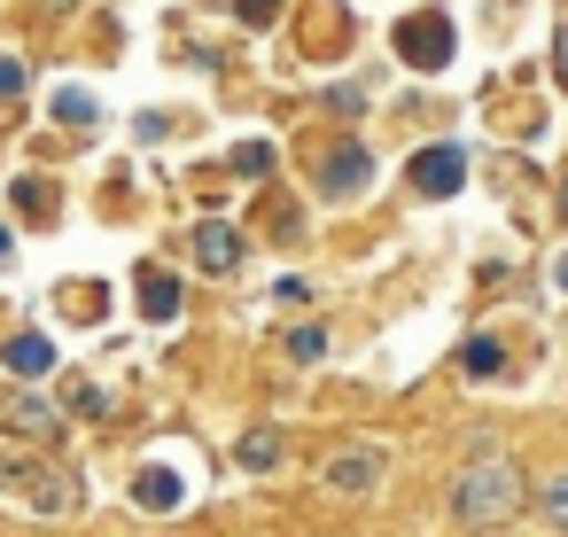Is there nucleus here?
Wrapping results in <instances>:
<instances>
[{
    "label": "nucleus",
    "mask_w": 568,
    "mask_h": 537,
    "mask_svg": "<svg viewBox=\"0 0 568 537\" xmlns=\"http://www.w3.org/2000/svg\"><path fill=\"white\" fill-rule=\"evenodd\" d=\"M327 483H335V490H374V483H382V452H374V444L335 452V459H327Z\"/></svg>",
    "instance_id": "obj_9"
},
{
    "label": "nucleus",
    "mask_w": 568,
    "mask_h": 537,
    "mask_svg": "<svg viewBox=\"0 0 568 537\" xmlns=\"http://www.w3.org/2000/svg\"><path fill=\"white\" fill-rule=\"evenodd\" d=\"M71 413H87V421H102V413H110V397H102L94 382H71Z\"/></svg>",
    "instance_id": "obj_18"
},
{
    "label": "nucleus",
    "mask_w": 568,
    "mask_h": 537,
    "mask_svg": "<svg viewBox=\"0 0 568 537\" xmlns=\"http://www.w3.org/2000/svg\"><path fill=\"white\" fill-rule=\"evenodd\" d=\"M180 273H164V265H141V320H156V327H172L180 320Z\"/></svg>",
    "instance_id": "obj_7"
},
{
    "label": "nucleus",
    "mask_w": 568,
    "mask_h": 537,
    "mask_svg": "<svg viewBox=\"0 0 568 537\" xmlns=\"http://www.w3.org/2000/svg\"><path fill=\"white\" fill-rule=\"evenodd\" d=\"M234 172H242V180H265V172H273V149H265V141L234 149Z\"/></svg>",
    "instance_id": "obj_17"
},
{
    "label": "nucleus",
    "mask_w": 568,
    "mask_h": 537,
    "mask_svg": "<svg viewBox=\"0 0 568 537\" xmlns=\"http://www.w3.org/2000/svg\"><path fill=\"white\" fill-rule=\"evenodd\" d=\"M24 94V63L17 55H0V102H17Z\"/></svg>",
    "instance_id": "obj_20"
},
{
    "label": "nucleus",
    "mask_w": 568,
    "mask_h": 537,
    "mask_svg": "<svg viewBox=\"0 0 568 537\" xmlns=\"http://www.w3.org/2000/svg\"><path fill=\"white\" fill-rule=\"evenodd\" d=\"M327 110H343V118L366 110V87H327Z\"/></svg>",
    "instance_id": "obj_21"
},
{
    "label": "nucleus",
    "mask_w": 568,
    "mask_h": 537,
    "mask_svg": "<svg viewBox=\"0 0 568 537\" xmlns=\"http://www.w3.org/2000/svg\"><path fill=\"white\" fill-rule=\"evenodd\" d=\"M281 459V428H250L242 436V467H273Z\"/></svg>",
    "instance_id": "obj_14"
},
{
    "label": "nucleus",
    "mask_w": 568,
    "mask_h": 537,
    "mask_svg": "<svg viewBox=\"0 0 568 537\" xmlns=\"http://www.w3.org/2000/svg\"><path fill=\"white\" fill-rule=\"evenodd\" d=\"M234 9H242V24H250V32H265V24L281 17V0H234Z\"/></svg>",
    "instance_id": "obj_19"
},
{
    "label": "nucleus",
    "mask_w": 568,
    "mask_h": 537,
    "mask_svg": "<svg viewBox=\"0 0 568 537\" xmlns=\"http://www.w3.org/2000/svg\"><path fill=\"white\" fill-rule=\"evenodd\" d=\"M552 79H560V87H568V24H560V32H552Z\"/></svg>",
    "instance_id": "obj_23"
},
{
    "label": "nucleus",
    "mask_w": 568,
    "mask_h": 537,
    "mask_svg": "<svg viewBox=\"0 0 568 537\" xmlns=\"http://www.w3.org/2000/svg\"><path fill=\"white\" fill-rule=\"evenodd\" d=\"M0 421H9L17 436H48V444H63V413H55L40 389H24V397H17L9 413H0Z\"/></svg>",
    "instance_id": "obj_8"
},
{
    "label": "nucleus",
    "mask_w": 568,
    "mask_h": 537,
    "mask_svg": "<svg viewBox=\"0 0 568 537\" xmlns=\"http://www.w3.org/2000/svg\"><path fill=\"white\" fill-rule=\"evenodd\" d=\"M537 514H545L552 529H568V475H545V483H537Z\"/></svg>",
    "instance_id": "obj_13"
},
{
    "label": "nucleus",
    "mask_w": 568,
    "mask_h": 537,
    "mask_svg": "<svg viewBox=\"0 0 568 537\" xmlns=\"http://www.w3.org/2000/svg\"><path fill=\"white\" fill-rule=\"evenodd\" d=\"M405 180H413V195H459V180H467V149H452V141H436V149H413Z\"/></svg>",
    "instance_id": "obj_4"
},
{
    "label": "nucleus",
    "mask_w": 568,
    "mask_h": 537,
    "mask_svg": "<svg viewBox=\"0 0 568 537\" xmlns=\"http://www.w3.org/2000/svg\"><path fill=\"white\" fill-rule=\"evenodd\" d=\"M552 219H560V226H568V180H560V188H552Z\"/></svg>",
    "instance_id": "obj_24"
},
{
    "label": "nucleus",
    "mask_w": 568,
    "mask_h": 537,
    "mask_svg": "<svg viewBox=\"0 0 568 537\" xmlns=\"http://www.w3.org/2000/svg\"><path fill=\"white\" fill-rule=\"evenodd\" d=\"M459 366H467V374H498V366H506V351H498L490 335H475V343L459 351Z\"/></svg>",
    "instance_id": "obj_15"
},
{
    "label": "nucleus",
    "mask_w": 568,
    "mask_h": 537,
    "mask_svg": "<svg viewBox=\"0 0 568 537\" xmlns=\"http://www.w3.org/2000/svg\"><path fill=\"white\" fill-rule=\"evenodd\" d=\"M187 257H195L203 273H234V265L250 257V242H242V234H234L226 219H203V226L187 234Z\"/></svg>",
    "instance_id": "obj_6"
},
{
    "label": "nucleus",
    "mask_w": 568,
    "mask_h": 537,
    "mask_svg": "<svg viewBox=\"0 0 568 537\" xmlns=\"http://www.w3.org/2000/svg\"><path fill=\"white\" fill-rule=\"evenodd\" d=\"M9 195H17V219L24 226H55V188L48 180H17Z\"/></svg>",
    "instance_id": "obj_12"
},
{
    "label": "nucleus",
    "mask_w": 568,
    "mask_h": 537,
    "mask_svg": "<svg viewBox=\"0 0 568 537\" xmlns=\"http://www.w3.org/2000/svg\"><path fill=\"white\" fill-rule=\"evenodd\" d=\"M180 498H187V483H180L172 467H141V475H133V506H141V514H172Z\"/></svg>",
    "instance_id": "obj_10"
},
{
    "label": "nucleus",
    "mask_w": 568,
    "mask_h": 537,
    "mask_svg": "<svg viewBox=\"0 0 568 537\" xmlns=\"http://www.w3.org/2000/svg\"><path fill=\"white\" fill-rule=\"evenodd\" d=\"M366 180H374V149L366 141H335L327 164H320V195H366Z\"/></svg>",
    "instance_id": "obj_5"
},
{
    "label": "nucleus",
    "mask_w": 568,
    "mask_h": 537,
    "mask_svg": "<svg viewBox=\"0 0 568 537\" xmlns=\"http://www.w3.org/2000/svg\"><path fill=\"white\" fill-rule=\"evenodd\" d=\"M288 358H320V327H296L288 335Z\"/></svg>",
    "instance_id": "obj_22"
},
{
    "label": "nucleus",
    "mask_w": 568,
    "mask_h": 537,
    "mask_svg": "<svg viewBox=\"0 0 568 537\" xmlns=\"http://www.w3.org/2000/svg\"><path fill=\"white\" fill-rule=\"evenodd\" d=\"M0 358H9V374H32V382H40V374L55 366V343H48V335H9V343H0Z\"/></svg>",
    "instance_id": "obj_11"
},
{
    "label": "nucleus",
    "mask_w": 568,
    "mask_h": 537,
    "mask_svg": "<svg viewBox=\"0 0 568 537\" xmlns=\"http://www.w3.org/2000/svg\"><path fill=\"white\" fill-rule=\"evenodd\" d=\"M55 118H63V125H94V94L63 87V94H55Z\"/></svg>",
    "instance_id": "obj_16"
},
{
    "label": "nucleus",
    "mask_w": 568,
    "mask_h": 537,
    "mask_svg": "<svg viewBox=\"0 0 568 537\" xmlns=\"http://www.w3.org/2000/svg\"><path fill=\"white\" fill-rule=\"evenodd\" d=\"M0 413H9V405H0Z\"/></svg>",
    "instance_id": "obj_28"
},
{
    "label": "nucleus",
    "mask_w": 568,
    "mask_h": 537,
    "mask_svg": "<svg viewBox=\"0 0 568 537\" xmlns=\"http://www.w3.org/2000/svg\"><path fill=\"white\" fill-rule=\"evenodd\" d=\"M40 9H48V17H71V9H79V0H40Z\"/></svg>",
    "instance_id": "obj_26"
},
{
    "label": "nucleus",
    "mask_w": 568,
    "mask_h": 537,
    "mask_svg": "<svg viewBox=\"0 0 568 537\" xmlns=\"http://www.w3.org/2000/svg\"><path fill=\"white\" fill-rule=\"evenodd\" d=\"M9 250H17V234H9V226H0V265H17V257H9Z\"/></svg>",
    "instance_id": "obj_25"
},
{
    "label": "nucleus",
    "mask_w": 568,
    "mask_h": 537,
    "mask_svg": "<svg viewBox=\"0 0 568 537\" xmlns=\"http://www.w3.org/2000/svg\"><path fill=\"white\" fill-rule=\"evenodd\" d=\"M0 490H24L32 514H71L79 506V475L63 459H9L0 452Z\"/></svg>",
    "instance_id": "obj_2"
},
{
    "label": "nucleus",
    "mask_w": 568,
    "mask_h": 537,
    "mask_svg": "<svg viewBox=\"0 0 568 537\" xmlns=\"http://www.w3.org/2000/svg\"><path fill=\"white\" fill-rule=\"evenodd\" d=\"M552 281H560V288H568V257H560V273H552Z\"/></svg>",
    "instance_id": "obj_27"
},
{
    "label": "nucleus",
    "mask_w": 568,
    "mask_h": 537,
    "mask_svg": "<svg viewBox=\"0 0 568 537\" xmlns=\"http://www.w3.org/2000/svg\"><path fill=\"white\" fill-rule=\"evenodd\" d=\"M397 55H405L413 71H444V63H452V24H444L436 9L405 17V24H397Z\"/></svg>",
    "instance_id": "obj_3"
},
{
    "label": "nucleus",
    "mask_w": 568,
    "mask_h": 537,
    "mask_svg": "<svg viewBox=\"0 0 568 537\" xmlns=\"http://www.w3.org/2000/svg\"><path fill=\"white\" fill-rule=\"evenodd\" d=\"M521 498H529L521 467H514V459H498V452H483V459L452 483V521H459V529H498V521H514V514H521Z\"/></svg>",
    "instance_id": "obj_1"
}]
</instances>
